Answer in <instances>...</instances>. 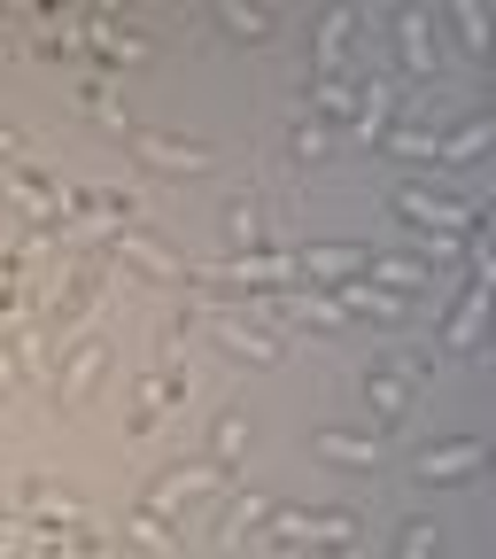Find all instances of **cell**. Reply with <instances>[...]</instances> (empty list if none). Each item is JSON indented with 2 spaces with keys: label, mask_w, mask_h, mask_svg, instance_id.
I'll return each mask as SVG.
<instances>
[{
  "label": "cell",
  "mask_w": 496,
  "mask_h": 559,
  "mask_svg": "<svg viewBox=\"0 0 496 559\" xmlns=\"http://www.w3.org/2000/svg\"><path fill=\"white\" fill-rule=\"evenodd\" d=\"M488 459V443L473 436V443H450V451H427V459H419V481H458V474H473Z\"/></svg>",
  "instance_id": "3957f363"
},
{
  "label": "cell",
  "mask_w": 496,
  "mask_h": 559,
  "mask_svg": "<svg viewBox=\"0 0 496 559\" xmlns=\"http://www.w3.org/2000/svg\"><path fill=\"white\" fill-rule=\"evenodd\" d=\"M94 373H101V342H94V349H78V366H70V396H86V389H94Z\"/></svg>",
  "instance_id": "7c38bea8"
},
{
  "label": "cell",
  "mask_w": 496,
  "mask_h": 559,
  "mask_svg": "<svg viewBox=\"0 0 496 559\" xmlns=\"http://www.w3.org/2000/svg\"><path fill=\"white\" fill-rule=\"evenodd\" d=\"M473 334H481V280H473V288H465V304L450 311V326H443V342H450V349H465Z\"/></svg>",
  "instance_id": "52a82bcc"
},
{
  "label": "cell",
  "mask_w": 496,
  "mask_h": 559,
  "mask_svg": "<svg viewBox=\"0 0 496 559\" xmlns=\"http://www.w3.org/2000/svg\"><path fill=\"white\" fill-rule=\"evenodd\" d=\"M396 210L419 218V226H473V202H443V194H419V187H403Z\"/></svg>",
  "instance_id": "7a4b0ae2"
},
{
  "label": "cell",
  "mask_w": 496,
  "mask_h": 559,
  "mask_svg": "<svg viewBox=\"0 0 496 559\" xmlns=\"http://www.w3.org/2000/svg\"><path fill=\"white\" fill-rule=\"evenodd\" d=\"M411 381H419V358H388L373 381H365V396L380 404V419H396L403 412V396H411Z\"/></svg>",
  "instance_id": "6da1fadb"
},
{
  "label": "cell",
  "mask_w": 496,
  "mask_h": 559,
  "mask_svg": "<svg viewBox=\"0 0 496 559\" xmlns=\"http://www.w3.org/2000/svg\"><path fill=\"white\" fill-rule=\"evenodd\" d=\"M226 32H241V39H264V32H271V16H256V9H226Z\"/></svg>",
  "instance_id": "4fadbf2b"
},
{
  "label": "cell",
  "mask_w": 496,
  "mask_h": 559,
  "mask_svg": "<svg viewBox=\"0 0 496 559\" xmlns=\"http://www.w3.org/2000/svg\"><path fill=\"white\" fill-rule=\"evenodd\" d=\"M318 451L341 459V466H380V436H373V443H365V436H318Z\"/></svg>",
  "instance_id": "8992f818"
},
{
  "label": "cell",
  "mask_w": 496,
  "mask_h": 559,
  "mask_svg": "<svg viewBox=\"0 0 496 559\" xmlns=\"http://www.w3.org/2000/svg\"><path fill=\"white\" fill-rule=\"evenodd\" d=\"M218 334H226V342H233V349H249V358H264V366H271V358H279V342H264V334H256V326H233V319H218Z\"/></svg>",
  "instance_id": "9c48e42d"
},
{
  "label": "cell",
  "mask_w": 496,
  "mask_h": 559,
  "mask_svg": "<svg viewBox=\"0 0 496 559\" xmlns=\"http://www.w3.org/2000/svg\"><path fill=\"white\" fill-rule=\"evenodd\" d=\"M279 536H318V544H349V513H279Z\"/></svg>",
  "instance_id": "277c9868"
},
{
  "label": "cell",
  "mask_w": 496,
  "mask_h": 559,
  "mask_svg": "<svg viewBox=\"0 0 496 559\" xmlns=\"http://www.w3.org/2000/svg\"><path fill=\"white\" fill-rule=\"evenodd\" d=\"M140 148H148L156 164H186V171H202V164H209L202 148H179V140H156V132H140Z\"/></svg>",
  "instance_id": "ba28073f"
},
{
  "label": "cell",
  "mask_w": 496,
  "mask_h": 559,
  "mask_svg": "<svg viewBox=\"0 0 496 559\" xmlns=\"http://www.w3.org/2000/svg\"><path fill=\"white\" fill-rule=\"evenodd\" d=\"M427 544H435V528H427V521H411V528H403V559H427Z\"/></svg>",
  "instance_id": "5bb4252c"
},
{
  "label": "cell",
  "mask_w": 496,
  "mask_h": 559,
  "mask_svg": "<svg viewBox=\"0 0 496 559\" xmlns=\"http://www.w3.org/2000/svg\"><path fill=\"white\" fill-rule=\"evenodd\" d=\"M341 304H373V319H411V304H396L380 288H341Z\"/></svg>",
  "instance_id": "30bf717a"
},
{
  "label": "cell",
  "mask_w": 496,
  "mask_h": 559,
  "mask_svg": "<svg viewBox=\"0 0 496 559\" xmlns=\"http://www.w3.org/2000/svg\"><path fill=\"white\" fill-rule=\"evenodd\" d=\"M202 489H209V474H202V466L164 474V481H156V506H164V513H179V506H194V498H202Z\"/></svg>",
  "instance_id": "5b68a950"
},
{
  "label": "cell",
  "mask_w": 496,
  "mask_h": 559,
  "mask_svg": "<svg viewBox=\"0 0 496 559\" xmlns=\"http://www.w3.org/2000/svg\"><path fill=\"white\" fill-rule=\"evenodd\" d=\"M241 443H249V419L226 412V419H218V459H241Z\"/></svg>",
  "instance_id": "8fae6325"
}]
</instances>
